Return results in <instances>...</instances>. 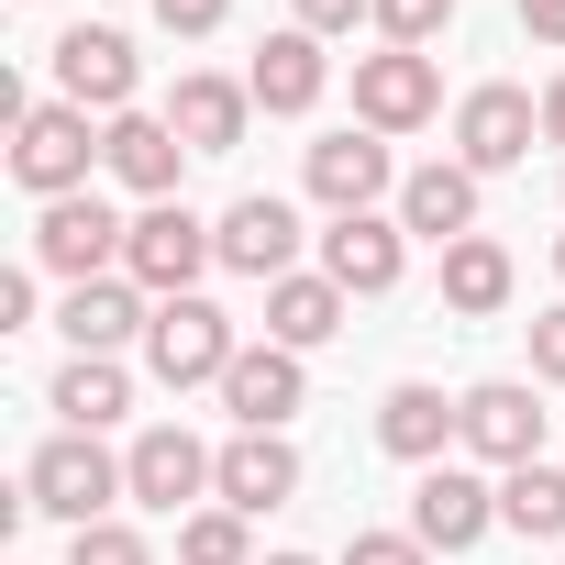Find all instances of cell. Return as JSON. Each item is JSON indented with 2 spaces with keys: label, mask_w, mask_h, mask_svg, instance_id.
Here are the masks:
<instances>
[{
  "label": "cell",
  "mask_w": 565,
  "mask_h": 565,
  "mask_svg": "<svg viewBox=\"0 0 565 565\" xmlns=\"http://www.w3.org/2000/svg\"><path fill=\"white\" fill-rule=\"evenodd\" d=\"M23 499H34L45 521L89 532V521H111V499H134V477H122V455H111L100 433H56V444L23 466Z\"/></svg>",
  "instance_id": "obj_1"
},
{
  "label": "cell",
  "mask_w": 565,
  "mask_h": 565,
  "mask_svg": "<svg viewBox=\"0 0 565 565\" xmlns=\"http://www.w3.org/2000/svg\"><path fill=\"white\" fill-rule=\"evenodd\" d=\"M122 255H134V222H122L100 189H78V200H45V222H34V266H45V277L89 289V277H122Z\"/></svg>",
  "instance_id": "obj_2"
},
{
  "label": "cell",
  "mask_w": 565,
  "mask_h": 565,
  "mask_svg": "<svg viewBox=\"0 0 565 565\" xmlns=\"http://www.w3.org/2000/svg\"><path fill=\"white\" fill-rule=\"evenodd\" d=\"M233 355H244V344H233V311H222V300H200V289H189V300H156V322H145V366H156L167 388H222Z\"/></svg>",
  "instance_id": "obj_3"
},
{
  "label": "cell",
  "mask_w": 565,
  "mask_h": 565,
  "mask_svg": "<svg viewBox=\"0 0 565 565\" xmlns=\"http://www.w3.org/2000/svg\"><path fill=\"white\" fill-rule=\"evenodd\" d=\"M200 266H222L211 222H200L189 200H145V211H134V255H122V277H134L145 300H189Z\"/></svg>",
  "instance_id": "obj_4"
},
{
  "label": "cell",
  "mask_w": 565,
  "mask_h": 565,
  "mask_svg": "<svg viewBox=\"0 0 565 565\" xmlns=\"http://www.w3.org/2000/svg\"><path fill=\"white\" fill-rule=\"evenodd\" d=\"M89 167H100V134H89L78 100H34V111L12 122V178H23L34 200H78Z\"/></svg>",
  "instance_id": "obj_5"
},
{
  "label": "cell",
  "mask_w": 565,
  "mask_h": 565,
  "mask_svg": "<svg viewBox=\"0 0 565 565\" xmlns=\"http://www.w3.org/2000/svg\"><path fill=\"white\" fill-rule=\"evenodd\" d=\"M411 532L433 543V554H477L488 532H499V477H477V466H422V488H411Z\"/></svg>",
  "instance_id": "obj_6"
},
{
  "label": "cell",
  "mask_w": 565,
  "mask_h": 565,
  "mask_svg": "<svg viewBox=\"0 0 565 565\" xmlns=\"http://www.w3.org/2000/svg\"><path fill=\"white\" fill-rule=\"evenodd\" d=\"M433 111H444V67H433V56H411V45L355 56V122H366V134H422Z\"/></svg>",
  "instance_id": "obj_7"
},
{
  "label": "cell",
  "mask_w": 565,
  "mask_h": 565,
  "mask_svg": "<svg viewBox=\"0 0 565 565\" xmlns=\"http://www.w3.org/2000/svg\"><path fill=\"white\" fill-rule=\"evenodd\" d=\"M532 134H543V100H532V89H510V78H488V89H466V100H455V167H477V178L521 167V156H532Z\"/></svg>",
  "instance_id": "obj_8"
},
{
  "label": "cell",
  "mask_w": 565,
  "mask_h": 565,
  "mask_svg": "<svg viewBox=\"0 0 565 565\" xmlns=\"http://www.w3.org/2000/svg\"><path fill=\"white\" fill-rule=\"evenodd\" d=\"M122 477H134V499L145 510H167V521H189V499H211V477H222V455L189 433V422H156V433H134V455H122Z\"/></svg>",
  "instance_id": "obj_9"
},
{
  "label": "cell",
  "mask_w": 565,
  "mask_h": 565,
  "mask_svg": "<svg viewBox=\"0 0 565 565\" xmlns=\"http://www.w3.org/2000/svg\"><path fill=\"white\" fill-rule=\"evenodd\" d=\"M211 244H222V266H233V277H255V289L300 277V211L277 200V189H244V200L211 222Z\"/></svg>",
  "instance_id": "obj_10"
},
{
  "label": "cell",
  "mask_w": 565,
  "mask_h": 565,
  "mask_svg": "<svg viewBox=\"0 0 565 565\" xmlns=\"http://www.w3.org/2000/svg\"><path fill=\"white\" fill-rule=\"evenodd\" d=\"M134 34H111V23H78V34H56V100H78V111H100V122H122L134 111Z\"/></svg>",
  "instance_id": "obj_11"
},
{
  "label": "cell",
  "mask_w": 565,
  "mask_h": 565,
  "mask_svg": "<svg viewBox=\"0 0 565 565\" xmlns=\"http://www.w3.org/2000/svg\"><path fill=\"white\" fill-rule=\"evenodd\" d=\"M322 277L344 300H388L399 277H411V233L388 222V211H344L333 233H322Z\"/></svg>",
  "instance_id": "obj_12"
},
{
  "label": "cell",
  "mask_w": 565,
  "mask_h": 565,
  "mask_svg": "<svg viewBox=\"0 0 565 565\" xmlns=\"http://www.w3.org/2000/svg\"><path fill=\"white\" fill-rule=\"evenodd\" d=\"M399 189V167H388V134H366V122H344V134H322L311 145V200L344 222V211H377Z\"/></svg>",
  "instance_id": "obj_13"
},
{
  "label": "cell",
  "mask_w": 565,
  "mask_h": 565,
  "mask_svg": "<svg viewBox=\"0 0 565 565\" xmlns=\"http://www.w3.org/2000/svg\"><path fill=\"white\" fill-rule=\"evenodd\" d=\"M466 455L499 466V477L532 466V455H543V399H532L521 377H477V388H466Z\"/></svg>",
  "instance_id": "obj_14"
},
{
  "label": "cell",
  "mask_w": 565,
  "mask_h": 565,
  "mask_svg": "<svg viewBox=\"0 0 565 565\" xmlns=\"http://www.w3.org/2000/svg\"><path fill=\"white\" fill-rule=\"evenodd\" d=\"M300 399H311V377H300V355H289V344H244V355H233V377H222L233 433H289V422H300Z\"/></svg>",
  "instance_id": "obj_15"
},
{
  "label": "cell",
  "mask_w": 565,
  "mask_h": 565,
  "mask_svg": "<svg viewBox=\"0 0 565 565\" xmlns=\"http://www.w3.org/2000/svg\"><path fill=\"white\" fill-rule=\"evenodd\" d=\"M244 89H255V111H277V122H300V111H322V89H333V56H322V34H266L255 45V67H244Z\"/></svg>",
  "instance_id": "obj_16"
},
{
  "label": "cell",
  "mask_w": 565,
  "mask_h": 565,
  "mask_svg": "<svg viewBox=\"0 0 565 565\" xmlns=\"http://www.w3.org/2000/svg\"><path fill=\"white\" fill-rule=\"evenodd\" d=\"M167 122H178V145H189V156H233V145H244V122H255V89H244V78H222V67H189V78L167 89Z\"/></svg>",
  "instance_id": "obj_17"
},
{
  "label": "cell",
  "mask_w": 565,
  "mask_h": 565,
  "mask_svg": "<svg viewBox=\"0 0 565 565\" xmlns=\"http://www.w3.org/2000/svg\"><path fill=\"white\" fill-rule=\"evenodd\" d=\"M100 167H111L134 200H178L189 145H178V122H167V111H122V122H100Z\"/></svg>",
  "instance_id": "obj_18"
},
{
  "label": "cell",
  "mask_w": 565,
  "mask_h": 565,
  "mask_svg": "<svg viewBox=\"0 0 565 565\" xmlns=\"http://www.w3.org/2000/svg\"><path fill=\"white\" fill-rule=\"evenodd\" d=\"M377 444H388L399 466H444V455L466 444V399H444V388L399 377V388L377 399Z\"/></svg>",
  "instance_id": "obj_19"
},
{
  "label": "cell",
  "mask_w": 565,
  "mask_h": 565,
  "mask_svg": "<svg viewBox=\"0 0 565 565\" xmlns=\"http://www.w3.org/2000/svg\"><path fill=\"white\" fill-rule=\"evenodd\" d=\"M211 499H222V510H244V521H255V510H277V499H300V444H289V433H233V444H222Z\"/></svg>",
  "instance_id": "obj_20"
},
{
  "label": "cell",
  "mask_w": 565,
  "mask_h": 565,
  "mask_svg": "<svg viewBox=\"0 0 565 565\" xmlns=\"http://www.w3.org/2000/svg\"><path fill=\"white\" fill-rule=\"evenodd\" d=\"M145 322H156V300L134 277H89V289H67V311H56L67 355H122V344H145Z\"/></svg>",
  "instance_id": "obj_21"
},
{
  "label": "cell",
  "mask_w": 565,
  "mask_h": 565,
  "mask_svg": "<svg viewBox=\"0 0 565 565\" xmlns=\"http://www.w3.org/2000/svg\"><path fill=\"white\" fill-rule=\"evenodd\" d=\"M344 289H333V277L322 266H300V277H277V289H266V344H289V355H311V344H333L344 333Z\"/></svg>",
  "instance_id": "obj_22"
},
{
  "label": "cell",
  "mask_w": 565,
  "mask_h": 565,
  "mask_svg": "<svg viewBox=\"0 0 565 565\" xmlns=\"http://www.w3.org/2000/svg\"><path fill=\"white\" fill-rule=\"evenodd\" d=\"M399 233L466 244V233H477V167H411V178H399Z\"/></svg>",
  "instance_id": "obj_23"
},
{
  "label": "cell",
  "mask_w": 565,
  "mask_h": 565,
  "mask_svg": "<svg viewBox=\"0 0 565 565\" xmlns=\"http://www.w3.org/2000/svg\"><path fill=\"white\" fill-rule=\"evenodd\" d=\"M56 411H67V433H111V422L134 411L122 355H67V366H56Z\"/></svg>",
  "instance_id": "obj_24"
},
{
  "label": "cell",
  "mask_w": 565,
  "mask_h": 565,
  "mask_svg": "<svg viewBox=\"0 0 565 565\" xmlns=\"http://www.w3.org/2000/svg\"><path fill=\"white\" fill-rule=\"evenodd\" d=\"M444 311H466V322L510 311V244H488V233L444 244Z\"/></svg>",
  "instance_id": "obj_25"
},
{
  "label": "cell",
  "mask_w": 565,
  "mask_h": 565,
  "mask_svg": "<svg viewBox=\"0 0 565 565\" xmlns=\"http://www.w3.org/2000/svg\"><path fill=\"white\" fill-rule=\"evenodd\" d=\"M499 521L532 532V543H565V466H543V455L510 466V477H499Z\"/></svg>",
  "instance_id": "obj_26"
},
{
  "label": "cell",
  "mask_w": 565,
  "mask_h": 565,
  "mask_svg": "<svg viewBox=\"0 0 565 565\" xmlns=\"http://www.w3.org/2000/svg\"><path fill=\"white\" fill-rule=\"evenodd\" d=\"M178 565H255L244 510H189V521H178Z\"/></svg>",
  "instance_id": "obj_27"
},
{
  "label": "cell",
  "mask_w": 565,
  "mask_h": 565,
  "mask_svg": "<svg viewBox=\"0 0 565 565\" xmlns=\"http://www.w3.org/2000/svg\"><path fill=\"white\" fill-rule=\"evenodd\" d=\"M67 565H156V543L134 521H89V532H67Z\"/></svg>",
  "instance_id": "obj_28"
},
{
  "label": "cell",
  "mask_w": 565,
  "mask_h": 565,
  "mask_svg": "<svg viewBox=\"0 0 565 565\" xmlns=\"http://www.w3.org/2000/svg\"><path fill=\"white\" fill-rule=\"evenodd\" d=\"M444 23H455V0H377V34H388V45H411V56H422Z\"/></svg>",
  "instance_id": "obj_29"
},
{
  "label": "cell",
  "mask_w": 565,
  "mask_h": 565,
  "mask_svg": "<svg viewBox=\"0 0 565 565\" xmlns=\"http://www.w3.org/2000/svg\"><path fill=\"white\" fill-rule=\"evenodd\" d=\"M344 565H433V543H422V532H355Z\"/></svg>",
  "instance_id": "obj_30"
},
{
  "label": "cell",
  "mask_w": 565,
  "mask_h": 565,
  "mask_svg": "<svg viewBox=\"0 0 565 565\" xmlns=\"http://www.w3.org/2000/svg\"><path fill=\"white\" fill-rule=\"evenodd\" d=\"M289 23L300 34H355V23H377V0H289Z\"/></svg>",
  "instance_id": "obj_31"
},
{
  "label": "cell",
  "mask_w": 565,
  "mask_h": 565,
  "mask_svg": "<svg viewBox=\"0 0 565 565\" xmlns=\"http://www.w3.org/2000/svg\"><path fill=\"white\" fill-rule=\"evenodd\" d=\"M532 377H543V388H565V300H554V311H532Z\"/></svg>",
  "instance_id": "obj_32"
},
{
  "label": "cell",
  "mask_w": 565,
  "mask_h": 565,
  "mask_svg": "<svg viewBox=\"0 0 565 565\" xmlns=\"http://www.w3.org/2000/svg\"><path fill=\"white\" fill-rule=\"evenodd\" d=\"M156 23L200 45V34H222V23H233V0H156Z\"/></svg>",
  "instance_id": "obj_33"
},
{
  "label": "cell",
  "mask_w": 565,
  "mask_h": 565,
  "mask_svg": "<svg viewBox=\"0 0 565 565\" xmlns=\"http://www.w3.org/2000/svg\"><path fill=\"white\" fill-rule=\"evenodd\" d=\"M521 34L532 45H565V0H521Z\"/></svg>",
  "instance_id": "obj_34"
},
{
  "label": "cell",
  "mask_w": 565,
  "mask_h": 565,
  "mask_svg": "<svg viewBox=\"0 0 565 565\" xmlns=\"http://www.w3.org/2000/svg\"><path fill=\"white\" fill-rule=\"evenodd\" d=\"M543 145H565V67H554V89H543Z\"/></svg>",
  "instance_id": "obj_35"
},
{
  "label": "cell",
  "mask_w": 565,
  "mask_h": 565,
  "mask_svg": "<svg viewBox=\"0 0 565 565\" xmlns=\"http://www.w3.org/2000/svg\"><path fill=\"white\" fill-rule=\"evenodd\" d=\"M255 565H311V554H255Z\"/></svg>",
  "instance_id": "obj_36"
},
{
  "label": "cell",
  "mask_w": 565,
  "mask_h": 565,
  "mask_svg": "<svg viewBox=\"0 0 565 565\" xmlns=\"http://www.w3.org/2000/svg\"><path fill=\"white\" fill-rule=\"evenodd\" d=\"M554 277H565V233H554Z\"/></svg>",
  "instance_id": "obj_37"
}]
</instances>
